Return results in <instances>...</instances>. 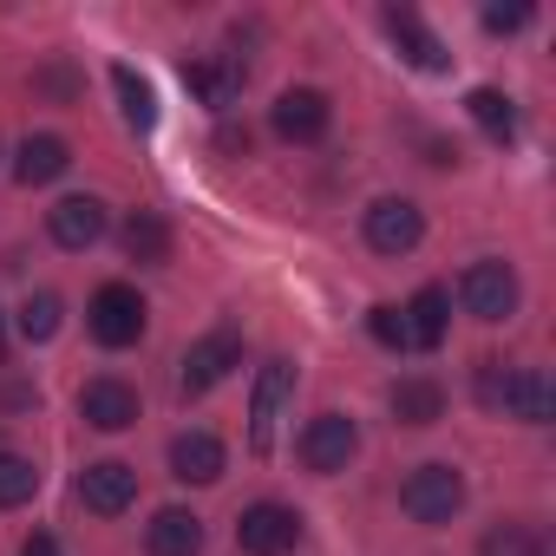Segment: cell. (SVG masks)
I'll return each mask as SVG.
<instances>
[{
  "label": "cell",
  "instance_id": "1",
  "mask_svg": "<svg viewBox=\"0 0 556 556\" xmlns=\"http://www.w3.org/2000/svg\"><path fill=\"white\" fill-rule=\"evenodd\" d=\"M478 400L491 406V413H510V419H523V426H543L549 413H556V387H549V374L543 367H497V361H484L478 367Z\"/></svg>",
  "mask_w": 556,
  "mask_h": 556
},
{
  "label": "cell",
  "instance_id": "2",
  "mask_svg": "<svg viewBox=\"0 0 556 556\" xmlns=\"http://www.w3.org/2000/svg\"><path fill=\"white\" fill-rule=\"evenodd\" d=\"M400 510L413 523H452L465 510V478L458 465H413L406 484H400Z\"/></svg>",
  "mask_w": 556,
  "mask_h": 556
},
{
  "label": "cell",
  "instance_id": "3",
  "mask_svg": "<svg viewBox=\"0 0 556 556\" xmlns=\"http://www.w3.org/2000/svg\"><path fill=\"white\" fill-rule=\"evenodd\" d=\"M458 302H465L471 321H510V315H517V268L497 262V255L471 262V268L458 275Z\"/></svg>",
  "mask_w": 556,
  "mask_h": 556
},
{
  "label": "cell",
  "instance_id": "4",
  "mask_svg": "<svg viewBox=\"0 0 556 556\" xmlns=\"http://www.w3.org/2000/svg\"><path fill=\"white\" fill-rule=\"evenodd\" d=\"M86 328H92L99 348H138V334H144V295L125 289V282H105L92 295V308H86Z\"/></svg>",
  "mask_w": 556,
  "mask_h": 556
},
{
  "label": "cell",
  "instance_id": "5",
  "mask_svg": "<svg viewBox=\"0 0 556 556\" xmlns=\"http://www.w3.org/2000/svg\"><path fill=\"white\" fill-rule=\"evenodd\" d=\"M302 465L315 471V478H334V471H348V458L361 452V432H354V419L348 413H315L308 426H302Z\"/></svg>",
  "mask_w": 556,
  "mask_h": 556
},
{
  "label": "cell",
  "instance_id": "6",
  "mask_svg": "<svg viewBox=\"0 0 556 556\" xmlns=\"http://www.w3.org/2000/svg\"><path fill=\"white\" fill-rule=\"evenodd\" d=\"M268 125H275V138H282V144H315V138H328L334 105H328V92H315V86H289L282 99L268 105Z\"/></svg>",
  "mask_w": 556,
  "mask_h": 556
},
{
  "label": "cell",
  "instance_id": "7",
  "mask_svg": "<svg viewBox=\"0 0 556 556\" xmlns=\"http://www.w3.org/2000/svg\"><path fill=\"white\" fill-rule=\"evenodd\" d=\"M295 536H302V517L289 510V504H249L242 517H236V543H242V556H289L295 549Z\"/></svg>",
  "mask_w": 556,
  "mask_h": 556
},
{
  "label": "cell",
  "instance_id": "8",
  "mask_svg": "<svg viewBox=\"0 0 556 556\" xmlns=\"http://www.w3.org/2000/svg\"><path fill=\"white\" fill-rule=\"evenodd\" d=\"M419 236H426V216H419L413 197H380L367 210V249L374 255H413Z\"/></svg>",
  "mask_w": 556,
  "mask_h": 556
},
{
  "label": "cell",
  "instance_id": "9",
  "mask_svg": "<svg viewBox=\"0 0 556 556\" xmlns=\"http://www.w3.org/2000/svg\"><path fill=\"white\" fill-rule=\"evenodd\" d=\"M289 393H295V367L289 361H268L255 374V400H249V445L255 452L275 445V426H282V413H289Z\"/></svg>",
  "mask_w": 556,
  "mask_h": 556
},
{
  "label": "cell",
  "instance_id": "10",
  "mask_svg": "<svg viewBox=\"0 0 556 556\" xmlns=\"http://www.w3.org/2000/svg\"><path fill=\"white\" fill-rule=\"evenodd\" d=\"M236 367H242V334H236V328H216V334H203V341L184 354V393H210V387H223Z\"/></svg>",
  "mask_w": 556,
  "mask_h": 556
},
{
  "label": "cell",
  "instance_id": "11",
  "mask_svg": "<svg viewBox=\"0 0 556 556\" xmlns=\"http://www.w3.org/2000/svg\"><path fill=\"white\" fill-rule=\"evenodd\" d=\"M79 419L99 426V432H125V426H138V387H125V380H112V374L86 380V387H79Z\"/></svg>",
  "mask_w": 556,
  "mask_h": 556
},
{
  "label": "cell",
  "instance_id": "12",
  "mask_svg": "<svg viewBox=\"0 0 556 556\" xmlns=\"http://www.w3.org/2000/svg\"><path fill=\"white\" fill-rule=\"evenodd\" d=\"M131 497H138V471H131L125 458H99V465L79 471V504H86V510L118 517V510H131Z\"/></svg>",
  "mask_w": 556,
  "mask_h": 556
},
{
  "label": "cell",
  "instance_id": "13",
  "mask_svg": "<svg viewBox=\"0 0 556 556\" xmlns=\"http://www.w3.org/2000/svg\"><path fill=\"white\" fill-rule=\"evenodd\" d=\"M105 203L99 197H60L53 210H47V236L60 242V249H92L99 236H105Z\"/></svg>",
  "mask_w": 556,
  "mask_h": 556
},
{
  "label": "cell",
  "instance_id": "14",
  "mask_svg": "<svg viewBox=\"0 0 556 556\" xmlns=\"http://www.w3.org/2000/svg\"><path fill=\"white\" fill-rule=\"evenodd\" d=\"M387 34H393V47H400L406 66H419V73H445V66H452V53L439 47V34H432L413 8H387Z\"/></svg>",
  "mask_w": 556,
  "mask_h": 556
},
{
  "label": "cell",
  "instance_id": "15",
  "mask_svg": "<svg viewBox=\"0 0 556 556\" xmlns=\"http://www.w3.org/2000/svg\"><path fill=\"white\" fill-rule=\"evenodd\" d=\"M242 60H216V53H203V60H184V86L210 105V112H229L236 105V92H242Z\"/></svg>",
  "mask_w": 556,
  "mask_h": 556
},
{
  "label": "cell",
  "instance_id": "16",
  "mask_svg": "<svg viewBox=\"0 0 556 556\" xmlns=\"http://www.w3.org/2000/svg\"><path fill=\"white\" fill-rule=\"evenodd\" d=\"M170 478H184V484H216L223 478V439L216 432H177L170 439Z\"/></svg>",
  "mask_w": 556,
  "mask_h": 556
},
{
  "label": "cell",
  "instance_id": "17",
  "mask_svg": "<svg viewBox=\"0 0 556 556\" xmlns=\"http://www.w3.org/2000/svg\"><path fill=\"white\" fill-rule=\"evenodd\" d=\"M400 321H406V348H439L445 341V328H452V302H445V289L439 282H426L406 308H400Z\"/></svg>",
  "mask_w": 556,
  "mask_h": 556
},
{
  "label": "cell",
  "instance_id": "18",
  "mask_svg": "<svg viewBox=\"0 0 556 556\" xmlns=\"http://www.w3.org/2000/svg\"><path fill=\"white\" fill-rule=\"evenodd\" d=\"M387 406H393L400 426H439V419H445V387H439L432 374H406V380H393Z\"/></svg>",
  "mask_w": 556,
  "mask_h": 556
},
{
  "label": "cell",
  "instance_id": "19",
  "mask_svg": "<svg viewBox=\"0 0 556 556\" xmlns=\"http://www.w3.org/2000/svg\"><path fill=\"white\" fill-rule=\"evenodd\" d=\"M66 170H73V144L53 138V131H34V138L21 144V157H14V177H21L27 190L53 184V177H66Z\"/></svg>",
  "mask_w": 556,
  "mask_h": 556
},
{
  "label": "cell",
  "instance_id": "20",
  "mask_svg": "<svg viewBox=\"0 0 556 556\" xmlns=\"http://www.w3.org/2000/svg\"><path fill=\"white\" fill-rule=\"evenodd\" d=\"M144 549L151 556H197L203 549V517L197 510H157L151 523H144Z\"/></svg>",
  "mask_w": 556,
  "mask_h": 556
},
{
  "label": "cell",
  "instance_id": "21",
  "mask_svg": "<svg viewBox=\"0 0 556 556\" xmlns=\"http://www.w3.org/2000/svg\"><path fill=\"white\" fill-rule=\"evenodd\" d=\"M125 255L131 262H170V223L157 216V210H131L125 216Z\"/></svg>",
  "mask_w": 556,
  "mask_h": 556
},
{
  "label": "cell",
  "instance_id": "22",
  "mask_svg": "<svg viewBox=\"0 0 556 556\" xmlns=\"http://www.w3.org/2000/svg\"><path fill=\"white\" fill-rule=\"evenodd\" d=\"M112 86H118L125 125H131V131H157V92H151V79H138L131 66H112Z\"/></svg>",
  "mask_w": 556,
  "mask_h": 556
},
{
  "label": "cell",
  "instance_id": "23",
  "mask_svg": "<svg viewBox=\"0 0 556 556\" xmlns=\"http://www.w3.org/2000/svg\"><path fill=\"white\" fill-rule=\"evenodd\" d=\"M465 112H471V125H478L484 138H497V144H504V138H517V105H510L497 86H478V92L465 99Z\"/></svg>",
  "mask_w": 556,
  "mask_h": 556
},
{
  "label": "cell",
  "instance_id": "24",
  "mask_svg": "<svg viewBox=\"0 0 556 556\" xmlns=\"http://www.w3.org/2000/svg\"><path fill=\"white\" fill-rule=\"evenodd\" d=\"M34 491H40V465L21 458V452H0V510L34 504Z\"/></svg>",
  "mask_w": 556,
  "mask_h": 556
},
{
  "label": "cell",
  "instance_id": "25",
  "mask_svg": "<svg viewBox=\"0 0 556 556\" xmlns=\"http://www.w3.org/2000/svg\"><path fill=\"white\" fill-rule=\"evenodd\" d=\"M60 321H66L60 295H27V302H21V334H27L34 348H47V341L60 334Z\"/></svg>",
  "mask_w": 556,
  "mask_h": 556
},
{
  "label": "cell",
  "instance_id": "26",
  "mask_svg": "<svg viewBox=\"0 0 556 556\" xmlns=\"http://www.w3.org/2000/svg\"><path fill=\"white\" fill-rule=\"evenodd\" d=\"M484 556H543V536L530 523H497L484 530Z\"/></svg>",
  "mask_w": 556,
  "mask_h": 556
},
{
  "label": "cell",
  "instance_id": "27",
  "mask_svg": "<svg viewBox=\"0 0 556 556\" xmlns=\"http://www.w3.org/2000/svg\"><path fill=\"white\" fill-rule=\"evenodd\" d=\"M367 328H374V341H380V348H406V321H400V308H374V315H367Z\"/></svg>",
  "mask_w": 556,
  "mask_h": 556
},
{
  "label": "cell",
  "instance_id": "28",
  "mask_svg": "<svg viewBox=\"0 0 556 556\" xmlns=\"http://www.w3.org/2000/svg\"><path fill=\"white\" fill-rule=\"evenodd\" d=\"M484 27L491 34H517V27H530V8H484Z\"/></svg>",
  "mask_w": 556,
  "mask_h": 556
},
{
  "label": "cell",
  "instance_id": "29",
  "mask_svg": "<svg viewBox=\"0 0 556 556\" xmlns=\"http://www.w3.org/2000/svg\"><path fill=\"white\" fill-rule=\"evenodd\" d=\"M21 556H60V543H53V536H47V530H34V536H27V543H21Z\"/></svg>",
  "mask_w": 556,
  "mask_h": 556
},
{
  "label": "cell",
  "instance_id": "30",
  "mask_svg": "<svg viewBox=\"0 0 556 556\" xmlns=\"http://www.w3.org/2000/svg\"><path fill=\"white\" fill-rule=\"evenodd\" d=\"M216 151H249V131H236V125H229V131H216Z\"/></svg>",
  "mask_w": 556,
  "mask_h": 556
},
{
  "label": "cell",
  "instance_id": "31",
  "mask_svg": "<svg viewBox=\"0 0 556 556\" xmlns=\"http://www.w3.org/2000/svg\"><path fill=\"white\" fill-rule=\"evenodd\" d=\"M0 354H8V328H0Z\"/></svg>",
  "mask_w": 556,
  "mask_h": 556
}]
</instances>
